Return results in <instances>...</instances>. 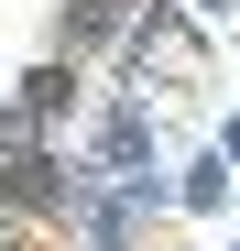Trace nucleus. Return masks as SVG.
<instances>
[{
  "label": "nucleus",
  "mask_w": 240,
  "mask_h": 251,
  "mask_svg": "<svg viewBox=\"0 0 240 251\" xmlns=\"http://www.w3.org/2000/svg\"><path fill=\"white\" fill-rule=\"evenodd\" d=\"M11 197L22 207H55V164H11Z\"/></svg>",
  "instance_id": "f257e3e1"
}]
</instances>
